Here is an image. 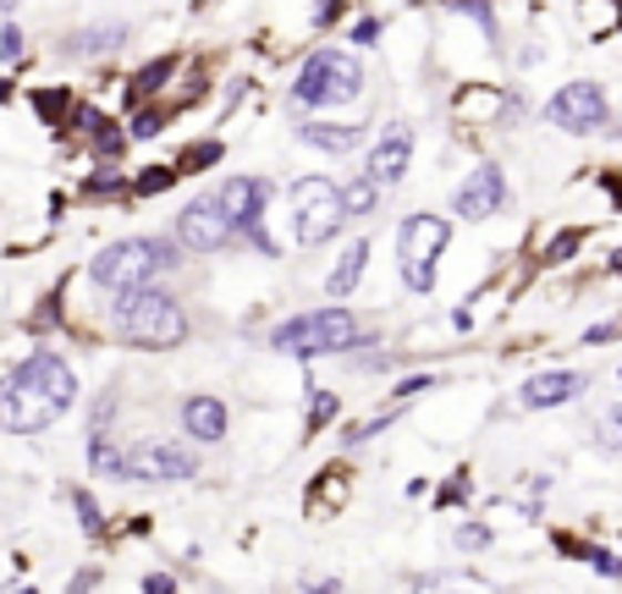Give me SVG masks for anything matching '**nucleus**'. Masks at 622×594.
I'll return each instance as SVG.
<instances>
[{
    "label": "nucleus",
    "mask_w": 622,
    "mask_h": 594,
    "mask_svg": "<svg viewBox=\"0 0 622 594\" xmlns=\"http://www.w3.org/2000/svg\"><path fill=\"white\" fill-rule=\"evenodd\" d=\"M78 402V375L55 352H33L11 375H0V430L39 436Z\"/></svg>",
    "instance_id": "nucleus-1"
},
{
    "label": "nucleus",
    "mask_w": 622,
    "mask_h": 594,
    "mask_svg": "<svg viewBox=\"0 0 622 594\" xmlns=\"http://www.w3.org/2000/svg\"><path fill=\"white\" fill-rule=\"evenodd\" d=\"M111 330L128 347L165 352V347H182L187 341V308L165 293V287H155V281L122 287V293H111Z\"/></svg>",
    "instance_id": "nucleus-2"
},
{
    "label": "nucleus",
    "mask_w": 622,
    "mask_h": 594,
    "mask_svg": "<svg viewBox=\"0 0 622 594\" xmlns=\"http://www.w3.org/2000/svg\"><path fill=\"white\" fill-rule=\"evenodd\" d=\"M182 265V248L176 237H128V243H111L105 254H94L89 265V281L105 287V293H122V287H144V281H160Z\"/></svg>",
    "instance_id": "nucleus-3"
},
{
    "label": "nucleus",
    "mask_w": 622,
    "mask_h": 594,
    "mask_svg": "<svg viewBox=\"0 0 622 594\" xmlns=\"http://www.w3.org/2000/svg\"><path fill=\"white\" fill-rule=\"evenodd\" d=\"M364 336V325L347 314V308H309V314H293L271 330V347L287 352V358H330V352H353Z\"/></svg>",
    "instance_id": "nucleus-4"
},
{
    "label": "nucleus",
    "mask_w": 622,
    "mask_h": 594,
    "mask_svg": "<svg viewBox=\"0 0 622 594\" xmlns=\"http://www.w3.org/2000/svg\"><path fill=\"white\" fill-rule=\"evenodd\" d=\"M358 94H364V61L347 50H314L293 78V105H304V111L353 105Z\"/></svg>",
    "instance_id": "nucleus-5"
},
{
    "label": "nucleus",
    "mask_w": 622,
    "mask_h": 594,
    "mask_svg": "<svg viewBox=\"0 0 622 594\" xmlns=\"http://www.w3.org/2000/svg\"><path fill=\"white\" fill-rule=\"evenodd\" d=\"M287 198H293V237H298V248L330 243L353 221L347 215V187H336L330 176H298Z\"/></svg>",
    "instance_id": "nucleus-6"
},
{
    "label": "nucleus",
    "mask_w": 622,
    "mask_h": 594,
    "mask_svg": "<svg viewBox=\"0 0 622 594\" xmlns=\"http://www.w3.org/2000/svg\"><path fill=\"white\" fill-rule=\"evenodd\" d=\"M452 243V226L441 215H408L397 226V276L408 293H436V265Z\"/></svg>",
    "instance_id": "nucleus-7"
},
{
    "label": "nucleus",
    "mask_w": 622,
    "mask_h": 594,
    "mask_svg": "<svg viewBox=\"0 0 622 594\" xmlns=\"http://www.w3.org/2000/svg\"><path fill=\"white\" fill-rule=\"evenodd\" d=\"M545 122H551L557 133L595 139V133H606V127H612V100H606V89H601V83L579 78V83H568V89H557V94H551Z\"/></svg>",
    "instance_id": "nucleus-8"
},
{
    "label": "nucleus",
    "mask_w": 622,
    "mask_h": 594,
    "mask_svg": "<svg viewBox=\"0 0 622 594\" xmlns=\"http://www.w3.org/2000/svg\"><path fill=\"white\" fill-rule=\"evenodd\" d=\"M171 237H176V243H182L187 254H221V248H232L237 226H232L226 204H221L215 193H204V198H193V204H187V209L176 215Z\"/></svg>",
    "instance_id": "nucleus-9"
},
{
    "label": "nucleus",
    "mask_w": 622,
    "mask_h": 594,
    "mask_svg": "<svg viewBox=\"0 0 622 594\" xmlns=\"http://www.w3.org/2000/svg\"><path fill=\"white\" fill-rule=\"evenodd\" d=\"M193 473H198V457L176 441H133L122 468V479H139V484H182Z\"/></svg>",
    "instance_id": "nucleus-10"
},
{
    "label": "nucleus",
    "mask_w": 622,
    "mask_h": 594,
    "mask_svg": "<svg viewBox=\"0 0 622 594\" xmlns=\"http://www.w3.org/2000/svg\"><path fill=\"white\" fill-rule=\"evenodd\" d=\"M215 198L226 204L237 237H259L265 232V204H271V182L265 176H226L215 187Z\"/></svg>",
    "instance_id": "nucleus-11"
},
{
    "label": "nucleus",
    "mask_w": 622,
    "mask_h": 594,
    "mask_svg": "<svg viewBox=\"0 0 622 594\" xmlns=\"http://www.w3.org/2000/svg\"><path fill=\"white\" fill-rule=\"evenodd\" d=\"M501 204H507V176H501L496 160H479V165L468 171V182L452 193L458 221H485V215H496Z\"/></svg>",
    "instance_id": "nucleus-12"
},
{
    "label": "nucleus",
    "mask_w": 622,
    "mask_h": 594,
    "mask_svg": "<svg viewBox=\"0 0 622 594\" xmlns=\"http://www.w3.org/2000/svg\"><path fill=\"white\" fill-rule=\"evenodd\" d=\"M408 160H414V127L408 122H386L380 144L369 148V160H364V176H375L380 187H391V182L408 176Z\"/></svg>",
    "instance_id": "nucleus-13"
},
{
    "label": "nucleus",
    "mask_w": 622,
    "mask_h": 594,
    "mask_svg": "<svg viewBox=\"0 0 622 594\" xmlns=\"http://www.w3.org/2000/svg\"><path fill=\"white\" fill-rule=\"evenodd\" d=\"M584 375L579 369H545V375H529L523 380V408H562V402H579L584 397Z\"/></svg>",
    "instance_id": "nucleus-14"
},
{
    "label": "nucleus",
    "mask_w": 622,
    "mask_h": 594,
    "mask_svg": "<svg viewBox=\"0 0 622 594\" xmlns=\"http://www.w3.org/2000/svg\"><path fill=\"white\" fill-rule=\"evenodd\" d=\"M176 424H182V436L187 441H221L226 436V424H232V408L221 402V397H187L182 402V413H176Z\"/></svg>",
    "instance_id": "nucleus-15"
},
{
    "label": "nucleus",
    "mask_w": 622,
    "mask_h": 594,
    "mask_svg": "<svg viewBox=\"0 0 622 594\" xmlns=\"http://www.w3.org/2000/svg\"><path fill=\"white\" fill-rule=\"evenodd\" d=\"M128 39V22H100V28H83L67 39V55H105Z\"/></svg>",
    "instance_id": "nucleus-16"
},
{
    "label": "nucleus",
    "mask_w": 622,
    "mask_h": 594,
    "mask_svg": "<svg viewBox=\"0 0 622 594\" xmlns=\"http://www.w3.org/2000/svg\"><path fill=\"white\" fill-rule=\"evenodd\" d=\"M364 265H369V243H353L341 259H336V270H330V281H325V293L330 297H347L358 281H364Z\"/></svg>",
    "instance_id": "nucleus-17"
},
{
    "label": "nucleus",
    "mask_w": 622,
    "mask_h": 594,
    "mask_svg": "<svg viewBox=\"0 0 622 594\" xmlns=\"http://www.w3.org/2000/svg\"><path fill=\"white\" fill-rule=\"evenodd\" d=\"M298 139H309V144H319V148H353L358 139H364V122H347V127H319V122H304L298 127Z\"/></svg>",
    "instance_id": "nucleus-18"
},
{
    "label": "nucleus",
    "mask_w": 622,
    "mask_h": 594,
    "mask_svg": "<svg viewBox=\"0 0 622 594\" xmlns=\"http://www.w3.org/2000/svg\"><path fill=\"white\" fill-rule=\"evenodd\" d=\"M171 72H176V61H171V55L150 61V66H144V72L133 78V100H150L155 89H165V83H171Z\"/></svg>",
    "instance_id": "nucleus-19"
},
{
    "label": "nucleus",
    "mask_w": 622,
    "mask_h": 594,
    "mask_svg": "<svg viewBox=\"0 0 622 594\" xmlns=\"http://www.w3.org/2000/svg\"><path fill=\"white\" fill-rule=\"evenodd\" d=\"M375 204H380V182L375 176H358L347 187V215H375Z\"/></svg>",
    "instance_id": "nucleus-20"
},
{
    "label": "nucleus",
    "mask_w": 622,
    "mask_h": 594,
    "mask_svg": "<svg viewBox=\"0 0 622 594\" xmlns=\"http://www.w3.org/2000/svg\"><path fill=\"white\" fill-rule=\"evenodd\" d=\"M72 506H78V523L83 529H105V512H100V501L89 490H72Z\"/></svg>",
    "instance_id": "nucleus-21"
},
{
    "label": "nucleus",
    "mask_w": 622,
    "mask_h": 594,
    "mask_svg": "<svg viewBox=\"0 0 622 594\" xmlns=\"http://www.w3.org/2000/svg\"><path fill=\"white\" fill-rule=\"evenodd\" d=\"M160 127H165V111H155V105H144V111H139V122H128V133H133V139H155Z\"/></svg>",
    "instance_id": "nucleus-22"
},
{
    "label": "nucleus",
    "mask_w": 622,
    "mask_h": 594,
    "mask_svg": "<svg viewBox=\"0 0 622 594\" xmlns=\"http://www.w3.org/2000/svg\"><path fill=\"white\" fill-rule=\"evenodd\" d=\"M215 154H221V144H193L187 154H182V165H176V171H182V176H187V171H204Z\"/></svg>",
    "instance_id": "nucleus-23"
},
{
    "label": "nucleus",
    "mask_w": 622,
    "mask_h": 594,
    "mask_svg": "<svg viewBox=\"0 0 622 594\" xmlns=\"http://www.w3.org/2000/svg\"><path fill=\"white\" fill-rule=\"evenodd\" d=\"M595 436H601V445H612V451H622V408H612V413L601 419V430H595Z\"/></svg>",
    "instance_id": "nucleus-24"
},
{
    "label": "nucleus",
    "mask_w": 622,
    "mask_h": 594,
    "mask_svg": "<svg viewBox=\"0 0 622 594\" xmlns=\"http://www.w3.org/2000/svg\"><path fill=\"white\" fill-rule=\"evenodd\" d=\"M458 545H463V551H485V545H490V529H479V523H468L463 534H458Z\"/></svg>",
    "instance_id": "nucleus-25"
},
{
    "label": "nucleus",
    "mask_w": 622,
    "mask_h": 594,
    "mask_svg": "<svg viewBox=\"0 0 622 594\" xmlns=\"http://www.w3.org/2000/svg\"><path fill=\"white\" fill-rule=\"evenodd\" d=\"M0 55H6V61L22 55V33H17V28H0Z\"/></svg>",
    "instance_id": "nucleus-26"
},
{
    "label": "nucleus",
    "mask_w": 622,
    "mask_h": 594,
    "mask_svg": "<svg viewBox=\"0 0 622 594\" xmlns=\"http://www.w3.org/2000/svg\"><path fill=\"white\" fill-rule=\"evenodd\" d=\"M430 386H436V375H414V380L397 386V397H414V391H430Z\"/></svg>",
    "instance_id": "nucleus-27"
},
{
    "label": "nucleus",
    "mask_w": 622,
    "mask_h": 594,
    "mask_svg": "<svg viewBox=\"0 0 622 594\" xmlns=\"http://www.w3.org/2000/svg\"><path fill=\"white\" fill-rule=\"evenodd\" d=\"M144 590H150V594H171V590H176V578H171V573H155V578H144Z\"/></svg>",
    "instance_id": "nucleus-28"
},
{
    "label": "nucleus",
    "mask_w": 622,
    "mask_h": 594,
    "mask_svg": "<svg viewBox=\"0 0 622 594\" xmlns=\"http://www.w3.org/2000/svg\"><path fill=\"white\" fill-rule=\"evenodd\" d=\"M375 33H380V28H375L369 17H364V22H353V39H358V44H375Z\"/></svg>",
    "instance_id": "nucleus-29"
},
{
    "label": "nucleus",
    "mask_w": 622,
    "mask_h": 594,
    "mask_svg": "<svg viewBox=\"0 0 622 594\" xmlns=\"http://www.w3.org/2000/svg\"><path fill=\"white\" fill-rule=\"evenodd\" d=\"M612 336H618V325H595L584 341H590V347H601V341H612Z\"/></svg>",
    "instance_id": "nucleus-30"
},
{
    "label": "nucleus",
    "mask_w": 622,
    "mask_h": 594,
    "mask_svg": "<svg viewBox=\"0 0 622 594\" xmlns=\"http://www.w3.org/2000/svg\"><path fill=\"white\" fill-rule=\"evenodd\" d=\"M0 6H11V0H0Z\"/></svg>",
    "instance_id": "nucleus-31"
},
{
    "label": "nucleus",
    "mask_w": 622,
    "mask_h": 594,
    "mask_svg": "<svg viewBox=\"0 0 622 594\" xmlns=\"http://www.w3.org/2000/svg\"><path fill=\"white\" fill-rule=\"evenodd\" d=\"M618 386H622V375H618Z\"/></svg>",
    "instance_id": "nucleus-32"
}]
</instances>
